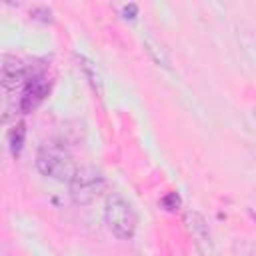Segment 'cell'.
<instances>
[{"mask_svg": "<svg viewBox=\"0 0 256 256\" xmlns=\"http://www.w3.org/2000/svg\"><path fill=\"white\" fill-rule=\"evenodd\" d=\"M36 168L42 176H48V178L58 180V182H70L78 170L72 154L58 144H42L38 148Z\"/></svg>", "mask_w": 256, "mask_h": 256, "instance_id": "cell-1", "label": "cell"}, {"mask_svg": "<svg viewBox=\"0 0 256 256\" xmlns=\"http://www.w3.org/2000/svg\"><path fill=\"white\" fill-rule=\"evenodd\" d=\"M104 222L116 238L130 240L136 232L138 216L128 200H124L120 194H112L108 196L106 206H104Z\"/></svg>", "mask_w": 256, "mask_h": 256, "instance_id": "cell-2", "label": "cell"}, {"mask_svg": "<svg viewBox=\"0 0 256 256\" xmlns=\"http://www.w3.org/2000/svg\"><path fill=\"white\" fill-rule=\"evenodd\" d=\"M68 186H70V196L74 204L86 206V204H92L104 192L106 178L94 166H80L72 176V180L68 182Z\"/></svg>", "mask_w": 256, "mask_h": 256, "instance_id": "cell-3", "label": "cell"}, {"mask_svg": "<svg viewBox=\"0 0 256 256\" xmlns=\"http://www.w3.org/2000/svg\"><path fill=\"white\" fill-rule=\"evenodd\" d=\"M48 92H50V82H48V78H46L44 74H34V76L26 82V86L22 88L20 110H22L24 114L34 112V110L44 102V98L48 96Z\"/></svg>", "mask_w": 256, "mask_h": 256, "instance_id": "cell-4", "label": "cell"}, {"mask_svg": "<svg viewBox=\"0 0 256 256\" xmlns=\"http://www.w3.org/2000/svg\"><path fill=\"white\" fill-rule=\"evenodd\" d=\"M28 80L30 78H28L26 66L20 60H16L14 56H4L2 58V88H4V92L24 88Z\"/></svg>", "mask_w": 256, "mask_h": 256, "instance_id": "cell-5", "label": "cell"}, {"mask_svg": "<svg viewBox=\"0 0 256 256\" xmlns=\"http://www.w3.org/2000/svg\"><path fill=\"white\" fill-rule=\"evenodd\" d=\"M186 224H188L190 232L196 236L198 242H206V244H210V234H208L206 222H204V218H202L198 212H188V214H186Z\"/></svg>", "mask_w": 256, "mask_h": 256, "instance_id": "cell-6", "label": "cell"}, {"mask_svg": "<svg viewBox=\"0 0 256 256\" xmlns=\"http://www.w3.org/2000/svg\"><path fill=\"white\" fill-rule=\"evenodd\" d=\"M24 138H26V124L24 122L14 124V128L8 134V146H10L12 156H18L20 154V150L24 146Z\"/></svg>", "mask_w": 256, "mask_h": 256, "instance_id": "cell-7", "label": "cell"}, {"mask_svg": "<svg viewBox=\"0 0 256 256\" xmlns=\"http://www.w3.org/2000/svg\"><path fill=\"white\" fill-rule=\"evenodd\" d=\"M162 206H164L166 210H176V208L180 206V198H178V194H176V192L166 194V196L162 198Z\"/></svg>", "mask_w": 256, "mask_h": 256, "instance_id": "cell-8", "label": "cell"}]
</instances>
